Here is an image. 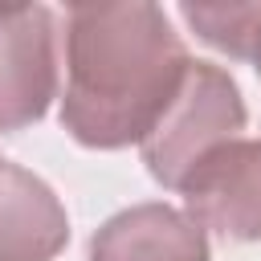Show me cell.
<instances>
[{"label": "cell", "instance_id": "ba28073f", "mask_svg": "<svg viewBox=\"0 0 261 261\" xmlns=\"http://www.w3.org/2000/svg\"><path fill=\"white\" fill-rule=\"evenodd\" d=\"M257 73H261V65H257Z\"/></svg>", "mask_w": 261, "mask_h": 261}, {"label": "cell", "instance_id": "277c9868", "mask_svg": "<svg viewBox=\"0 0 261 261\" xmlns=\"http://www.w3.org/2000/svg\"><path fill=\"white\" fill-rule=\"evenodd\" d=\"M184 212L224 241H261V139H232L184 179Z\"/></svg>", "mask_w": 261, "mask_h": 261}, {"label": "cell", "instance_id": "6da1fadb", "mask_svg": "<svg viewBox=\"0 0 261 261\" xmlns=\"http://www.w3.org/2000/svg\"><path fill=\"white\" fill-rule=\"evenodd\" d=\"M188 61L159 4H73L65 12L61 126L94 151L143 143L167 110Z\"/></svg>", "mask_w": 261, "mask_h": 261}, {"label": "cell", "instance_id": "52a82bcc", "mask_svg": "<svg viewBox=\"0 0 261 261\" xmlns=\"http://www.w3.org/2000/svg\"><path fill=\"white\" fill-rule=\"evenodd\" d=\"M179 16L188 20V29L204 45H212V49L237 57V61L261 65V0H228V4L184 0Z\"/></svg>", "mask_w": 261, "mask_h": 261}, {"label": "cell", "instance_id": "5b68a950", "mask_svg": "<svg viewBox=\"0 0 261 261\" xmlns=\"http://www.w3.org/2000/svg\"><path fill=\"white\" fill-rule=\"evenodd\" d=\"M90 261H208V232L184 208L147 200L90 237Z\"/></svg>", "mask_w": 261, "mask_h": 261}, {"label": "cell", "instance_id": "7a4b0ae2", "mask_svg": "<svg viewBox=\"0 0 261 261\" xmlns=\"http://www.w3.org/2000/svg\"><path fill=\"white\" fill-rule=\"evenodd\" d=\"M245 98L228 69L212 61H188L167 110L155 118L147 139L139 143L143 163L155 184L163 188H184V179L224 143L241 139L245 130Z\"/></svg>", "mask_w": 261, "mask_h": 261}, {"label": "cell", "instance_id": "9c48e42d", "mask_svg": "<svg viewBox=\"0 0 261 261\" xmlns=\"http://www.w3.org/2000/svg\"><path fill=\"white\" fill-rule=\"evenodd\" d=\"M0 167H4V159H0Z\"/></svg>", "mask_w": 261, "mask_h": 261}, {"label": "cell", "instance_id": "3957f363", "mask_svg": "<svg viewBox=\"0 0 261 261\" xmlns=\"http://www.w3.org/2000/svg\"><path fill=\"white\" fill-rule=\"evenodd\" d=\"M57 24L45 4H0V130H24L57 98Z\"/></svg>", "mask_w": 261, "mask_h": 261}, {"label": "cell", "instance_id": "8992f818", "mask_svg": "<svg viewBox=\"0 0 261 261\" xmlns=\"http://www.w3.org/2000/svg\"><path fill=\"white\" fill-rule=\"evenodd\" d=\"M69 241L57 192L20 163L0 167V261H53Z\"/></svg>", "mask_w": 261, "mask_h": 261}]
</instances>
